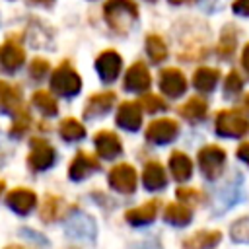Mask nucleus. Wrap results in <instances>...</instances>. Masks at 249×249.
Listing matches in <instances>:
<instances>
[{
  "label": "nucleus",
  "instance_id": "1",
  "mask_svg": "<svg viewBox=\"0 0 249 249\" xmlns=\"http://www.w3.org/2000/svg\"><path fill=\"white\" fill-rule=\"evenodd\" d=\"M105 18L115 31L124 33L130 27V23L138 18V8L132 0H107Z\"/></svg>",
  "mask_w": 249,
  "mask_h": 249
},
{
  "label": "nucleus",
  "instance_id": "2",
  "mask_svg": "<svg viewBox=\"0 0 249 249\" xmlns=\"http://www.w3.org/2000/svg\"><path fill=\"white\" fill-rule=\"evenodd\" d=\"M216 132L228 138H241L249 132V119L241 109H224L216 115Z\"/></svg>",
  "mask_w": 249,
  "mask_h": 249
},
{
  "label": "nucleus",
  "instance_id": "3",
  "mask_svg": "<svg viewBox=\"0 0 249 249\" xmlns=\"http://www.w3.org/2000/svg\"><path fill=\"white\" fill-rule=\"evenodd\" d=\"M51 88L53 91H56L58 95H64V97H72L80 91L82 88V80L78 76V72L68 64H60L54 72H53V78H51Z\"/></svg>",
  "mask_w": 249,
  "mask_h": 249
},
{
  "label": "nucleus",
  "instance_id": "4",
  "mask_svg": "<svg viewBox=\"0 0 249 249\" xmlns=\"http://www.w3.org/2000/svg\"><path fill=\"white\" fill-rule=\"evenodd\" d=\"M224 161H226V150L216 146V144H208V146H202L198 150V165H200V171L206 179L214 181L218 179L222 167H224Z\"/></svg>",
  "mask_w": 249,
  "mask_h": 249
},
{
  "label": "nucleus",
  "instance_id": "5",
  "mask_svg": "<svg viewBox=\"0 0 249 249\" xmlns=\"http://www.w3.org/2000/svg\"><path fill=\"white\" fill-rule=\"evenodd\" d=\"M64 231H66V235H70L74 239H88L89 241V239L95 237L97 228H95V222H93V218L89 214L76 210L70 216H66Z\"/></svg>",
  "mask_w": 249,
  "mask_h": 249
},
{
  "label": "nucleus",
  "instance_id": "6",
  "mask_svg": "<svg viewBox=\"0 0 249 249\" xmlns=\"http://www.w3.org/2000/svg\"><path fill=\"white\" fill-rule=\"evenodd\" d=\"M56 160L54 148L43 138H31V150L27 156V165L31 171H45Z\"/></svg>",
  "mask_w": 249,
  "mask_h": 249
},
{
  "label": "nucleus",
  "instance_id": "7",
  "mask_svg": "<svg viewBox=\"0 0 249 249\" xmlns=\"http://www.w3.org/2000/svg\"><path fill=\"white\" fill-rule=\"evenodd\" d=\"M109 187L115 189L117 193H124L130 195L136 191V183H138V175L136 169L130 163H117L111 171H109Z\"/></svg>",
  "mask_w": 249,
  "mask_h": 249
},
{
  "label": "nucleus",
  "instance_id": "8",
  "mask_svg": "<svg viewBox=\"0 0 249 249\" xmlns=\"http://www.w3.org/2000/svg\"><path fill=\"white\" fill-rule=\"evenodd\" d=\"M179 134V124L173 119H158L152 121L146 128V140L154 144H167Z\"/></svg>",
  "mask_w": 249,
  "mask_h": 249
},
{
  "label": "nucleus",
  "instance_id": "9",
  "mask_svg": "<svg viewBox=\"0 0 249 249\" xmlns=\"http://www.w3.org/2000/svg\"><path fill=\"white\" fill-rule=\"evenodd\" d=\"M160 89L169 97H179L187 91V78L177 68H163L160 74Z\"/></svg>",
  "mask_w": 249,
  "mask_h": 249
},
{
  "label": "nucleus",
  "instance_id": "10",
  "mask_svg": "<svg viewBox=\"0 0 249 249\" xmlns=\"http://www.w3.org/2000/svg\"><path fill=\"white\" fill-rule=\"evenodd\" d=\"M99 167H101V163H99V160H97L95 156L86 154V152H78V154L74 156L70 167H68V177H70L72 181H82V179H86L89 173L97 171Z\"/></svg>",
  "mask_w": 249,
  "mask_h": 249
},
{
  "label": "nucleus",
  "instance_id": "11",
  "mask_svg": "<svg viewBox=\"0 0 249 249\" xmlns=\"http://www.w3.org/2000/svg\"><path fill=\"white\" fill-rule=\"evenodd\" d=\"M6 204H8L16 214L27 216V214L35 208V204H37V195H35L33 191H29V189L19 187V189H14V191L8 193Z\"/></svg>",
  "mask_w": 249,
  "mask_h": 249
},
{
  "label": "nucleus",
  "instance_id": "12",
  "mask_svg": "<svg viewBox=\"0 0 249 249\" xmlns=\"http://www.w3.org/2000/svg\"><path fill=\"white\" fill-rule=\"evenodd\" d=\"M93 144H95L97 156H101L105 160H113L123 154V144H121L119 136L111 130H99L93 136Z\"/></svg>",
  "mask_w": 249,
  "mask_h": 249
},
{
  "label": "nucleus",
  "instance_id": "13",
  "mask_svg": "<svg viewBox=\"0 0 249 249\" xmlns=\"http://www.w3.org/2000/svg\"><path fill=\"white\" fill-rule=\"evenodd\" d=\"M150 84H152V78H150V72L144 62H134L126 70L124 82H123L124 89H128V91H146L150 88Z\"/></svg>",
  "mask_w": 249,
  "mask_h": 249
},
{
  "label": "nucleus",
  "instance_id": "14",
  "mask_svg": "<svg viewBox=\"0 0 249 249\" xmlns=\"http://www.w3.org/2000/svg\"><path fill=\"white\" fill-rule=\"evenodd\" d=\"M115 121L124 130H138L140 124H142V109H140V103H136V101H124V103H121Z\"/></svg>",
  "mask_w": 249,
  "mask_h": 249
},
{
  "label": "nucleus",
  "instance_id": "15",
  "mask_svg": "<svg viewBox=\"0 0 249 249\" xmlns=\"http://www.w3.org/2000/svg\"><path fill=\"white\" fill-rule=\"evenodd\" d=\"M121 64H123V60H121L119 53H115V51H105L95 60L97 74L103 82H113L121 72Z\"/></svg>",
  "mask_w": 249,
  "mask_h": 249
},
{
  "label": "nucleus",
  "instance_id": "16",
  "mask_svg": "<svg viewBox=\"0 0 249 249\" xmlns=\"http://www.w3.org/2000/svg\"><path fill=\"white\" fill-rule=\"evenodd\" d=\"M115 99H117V95L113 91H101V93L91 95L84 105V117L86 119H95L99 115H105L113 107Z\"/></svg>",
  "mask_w": 249,
  "mask_h": 249
},
{
  "label": "nucleus",
  "instance_id": "17",
  "mask_svg": "<svg viewBox=\"0 0 249 249\" xmlns=\"http://www.w3.org/2000/svg\"><path fill=\"white\" fill-rule=\"evenodd\" d=\"M160 202H161V200L154 198V200L144 202L142 206H136V208L126 210V214H124L126 222L132 224V226H144V224H150V222L156 218L158 210H160Z\"/></svg>",
  "mask_w": 249,
  "mask_h": 249
},
{
  "label": "nucleus",
  "instance_id": "18",
  "mask_svg": "<svg viewBox=\"0 0 249 249\" xmlns=\"http://www.w3.org/2000/svg\"><path fill=\"white\" fill-rule=\"evenodd\" d=\"M165 183H167V175H165V169L161 167V163L148 161L142 169V185L148 191H158V189H163Z\"/></svg>",
  "mask_w": 249,
  "mask_h": 249
},
{
  "label": "nucleus",
  "instance_id": "19",
  "mask_svg": "<svg viewBox=\"0 0 249 249\" xmlns=\"http://www.w3.org/2000/svg\"><path fill=\"white\" fill-rule=\"evenodd\" d=\"M23 58H25L23 49H21L18 43H14V41H8V43L2 47V51H0L2 68L8 70V72H16V70L23 64Z\"/></svg>",
  "mask_w": 249,
  "mask_h": 249
},
{
  "label": "nucleus",
  "instance_id": "20",
  "mask_svg": "<svg viewBox=\"0 0 249 249\" xmlns=\"http://www.w3.org/2000/svg\"><path fill=\"white\" fill-rule=\"evenodd\" d=\"M169 171L173 179L177 181H187L193 175V161L187 154L183 152H171L169 156Z\"/></svg>",
  "mask_w": 249,
  "mask_h": 249
},
{
  "label": "nucleus",
  "instance_id": "21",
  "mask_svg": "<svg viewBox=\"0 0 249 249\" xmlns=\"http://www.w3.org/2000/svg\"><path fill=\"white\" fill-rule=\"evenodd\" d=\"M0 109L6 113H12V115L23 111L19 91L6 82H0Z\"/></svg>",
  "mask_w": 249,
  "mask_h": 249
},
{
  "label": "nucleus",
  "instance_id": "22",
  "mask_svg": "<svg viewBox=\"0 0 249 249\" xmlns=\"http://www.w3.org/2000/svg\"><path fill=\"white\" fill-rule=\"evenodd\" d=\"M222 239V233L216 231V230H210V231H196L193 233L191 237L185 239V247L189 249H212L214 245H218Z\"/></svg>",
  "mask_w": 249,
  "mask_h": 249
},
{
  "label": "nucleus",
  "instance_id": "23",
  "mask_svg": "<svg viewBox=\"0 0 249 249\" xmlns=\"http://www.w3.org/2000/svg\"><path fill=\"white\" fill-rule=\"evenodd\" d=\"M218 78H220V70L202 66V68H198V70L195 72V76H193V84H195V88H196L198 91L208 93V91H212V89L216 88Z\"/></svg>",
  "mask_w": 249,
  "mask_h": 249
},
{
  "label": "nucleus",
  "instance_id": "24",
  "mask_svg": "<svg viewBox=\"0 0 249 249\" xmlns=\"http://www.w3.org/2000/svg\"><path fill=\"white\" fill-rule=\"evenodd\" d=\"M191 218H193L191 208L185 204H179V202H169L163 210V220L173 226H187L191 222Z\"/></svg>",
  "mask_w": 249,
  "mask_h": 249
},
{
  "label": "nucleus",
  "instance_id": "25",
  "mask_svg": "<svg viewBox=\"0 0 249 249\" xmlns=\"http://www.w3.org/2000/svg\"><path fill=\"white\" fill-rule=\"evenodd\" d=\"M206 111H208V103L202 97H191L187 103L179 107L181 117H185L187 121H200L206 117Z\"/></svg>",
  "mask_w": 249,
  "mask_h": 249
},
{
  "label": "nucleus",
  "instance_id": "26",
  "mask_svg": "<svg viewBox=\"0 0 249 249\" xmlns=\"http://www.w3.org/2000/svg\"><path fill=\"white\" fill-rule=\"evenodd\" d=\"M31 103L45 115V117H54L56 113H58V105H56V99L49 93V91H43V89H39V91H35L33 93V97H31Z\"/></svg>",
  "mask_w": 249,
  "mask_h": 249
},
{
  "label": "nucleus",
  "instance_id": "27",
  "mask_svg": "<svg viewBox=\"0 0 249 249\" xmlns=\"http://www.w3.org/2000/svg\"><path fill=\"white\" fill-rule=\"evenodd\" d=\"M58 132H60V136H62L64 140H68V142L82 140V138L86 136V128H84V124H82L78 119H72V117L62 119L60 126H58Z\"/></svg>",
  "mask_w": 249,
  "mask_h": 249
},
{
  "label": "nucleus",
  "instance_id": "28",
  "mask_svg": "<svg viewBox=\"0 0 249 249\" xmlns=\"http://www.w3.org/2000/svg\"><path fill=\"white\" fill-rule=\"evenodd\" d=\"M62 208H64V200L60 196L47 195L43 204H41V218H43V222H54L60 216Z\"/></svg>",
  "mask_w": 249,
  "mask_h": 249
},
{
  "label": "nucleus",
  "instance_id": "29",
  "mask_svg": "<svg viewBox=\"0 0 249 249\" xmlns=\"http://www.w3.org/2000/svg\"><path fill=\"white\" fill-rule=\"evenodd\" d=\"M146 51L154 62H161L167 58V47L160 35H148L146 39Z\"/></svg>",
  "mask_w": 249,
  "mask_h": 249
},
{
  "label": "nucleus",
  "instance_id": "30",
  "mask_svg": "<svg viewBox=\"0 0 249 249\" xmlns=\"http://www.w3.org/2000/svg\"><path fill=\"white\" fill-rule=\"evenodd\" d=\"M230 235L235 243H249V216H243L239 220H235L230 228Z\"/></svg>",
  "mask_w": 249,
  "mask_h": 249
},
{
  "label": "nucleus",
  "instance_id": "31",
  "mask_svg": "<svg viewBox=\"0 0 249 249\" xmlns=\"http://www.w3.org/2000/svg\"><path fill=\"white\" fill-rule=\"evenodd\" d=\"M29 124H31V117H29L27 111L16 113V115H14V123H12V126H10V136H12V138L23 136L25 130L29 128Z\"/></svg>",
  "mask_w": 249,
  "mask_h": 249
},
{
  "label": "nucleus",
  "instance_id": "32",
  "mask_svg": "<svg viewBox=\"0 0 249 249\" xmlns=\"http://www.w3.org/2000/svg\"><path fill=\"white\" fill-rule=\"evenodd\" d=\"M235 33L231 31V27H226L224 29V33H222V37H220V41H218V53H220V56H224V58H228L233 51H235Z\"/></svg>",
  "mask_w": 249,
  "mask_h": 249
},
{
  "label": "nucleus",
  "instance_id": "33",
  "mask_svg": "<svg viewBox=\"0 0 249 249\" xmlns=\"http://www.w3.org/2000/svg\"><path fill=\"white\" fill-rule=\"evenodd\" d=\"M140 105L148 111V113H156V111H163L167 105H165V101L161 99V97H158V95H154V93H146L142 99H140Z\"/></svg>",
  "mask_w": 249,
  "mask_h": 249
},
{
  "label": "nucleus",
  "instance_id": "34",
  "mask_svg": "<svg viewBox=\"0 0 249 249\" xmlns=\"http://www.w3.org/2000/svg\"><path fill=\"white\" fill-rule=\"evenodd\" d=\"M241 88H243V80H241V76H239L235 70H231V72L228 74V78H226V84H224V91H226V95H235V93L241 91Z\"/></svg>",
  "mask_w": 249,
  "mask_h": 249
},
{
  "label": "nucleus",
  "instance_id": "35",
  "mask_svg": "<svg viewBox=\"0 0 249 249\" xmlns=\"http://www.w3.org/2000/svg\"><path fill=\"white\" fill-rule=\"evenodd\" d=\"M177 198H179V200H183V202L198 204V202L204 198V195H202L200 191L193 189V187H179V189H177Z\"/></svg>",
  "mask_w": 249,
  "mask_h": 249
},
{
  "label": "nucleus",
  "instance_id": "36",
  "mask_svg": "<svg viewBox=\"0 0 249 249\" xmlns=\"http://www.w3.org/2000/svg\"><path fill=\"white\" fill-rule=\"evenodd\" d=\"M47 70H49V62H47V60H43V58H35V60L31 62L29 74H31V78L41 80V78L47 74Z\"/></svg>",
  "mask_w": 249,
  "mask_h": 249
},
{
  "label": "nucleus",
  "instance_id": "37",
  "mask_svg": "<svg viewBox=\"0 0 249 249\" xmlns=\"http://www.w3.org/2000/svg\"><path fill=\"white\" fill-rule=\"evenodd\" d=\"M19 235L25 237V239H29V241H33V243H37V245H49V239L45 235H41L39 231L31 230V228H21L19 230Z\"/></svg>",
  "mask_w": 249,
  "mask_h": 249
},
{
  "label": "nucleus",
  "instance_id": "38",
  "mask_svg": "<svg viewBox=\"0 0 249 249\" xmlns=\"http://www.w3.org/2000/svg\"><path fill=\"white\" fill-rule=\"evenodd\" d=\"M233 12L241 16H249V0H235L233 2Z\"/></svg>",
  "mask_w": 249,
  "mask_h": 249
},
{
  "label": "nucleus",
  "instance_id": "39",
  "mask_svg": "<svg viewBox=\"0 0 249 249\" xmlns=\"http://www.w3.org/2000/svg\"><path fill=\"white\" fill-rule=\"evenodd\" d=\"M237 158L249 165V142L239 144V148H237Z\"/></svg>",
  "mask_w": 249,
  "mask_h": 249
},
{
  "label": "nucleus",
  "instance_id": "40",
  "mask_svg": "<svg viewBox=\"0 0 249 249\" xmlns=\"http://www.w3.org/2000/svg\"><path fill=\"white\" fill-rule=\"evenodd\" d=\"M241 62H243V68H245V70H247V74H249V43H247V45H245V49H243Z\"/></svg>",
  "mask_w": 249,
  "mask_h": 249
},
{
  "label": "nucleus",
  "instance_id": "41",
  "mask_svg": "<svg viewBox=\"0 0 249 249\" xmlns=\"http://www.w3.org/2000/svg\"><path fill=\"white\" fill-rule=\"evenodd\" d=\"M4 249H27V247H21V245H8V247H4Z\"/></svg>",
  "mask_w": 249,
  "mask_h": 249
},
{
  "label": "nucleus",
  "instance_id": "42",
  "mask_svg": "<svg viewBox=\"0 0 249 249\" xmlns=\"http://www.w3.org/2000/svg\"><path fill=\"white\" fill-rule=\"evenodd\" d=\"M171 4H181V2H187V0H169Z\"/></svg>",
  "mask_w": 249,
  "mask_h": 249
},
{
  "label": "nucleus",
  "instance_id": "43",
  "mask_svg": "<svg viewBox=\"0 0 249 249\" xmlns=\"http://www.w3.org/2000/svg\"><path fill=\"white\" fill-rule=\"evenodd\" d=\"M245 107H247V109H249V93H247V95H245Z\"/></svg>",
  "mask_w": 249,
  "mask_h": 249
},
{
  "label": "nucleus",
  "instance_id": "44",
  "mask_svg": "<svg viewBox=\"0 0 249 249\" xmlns=\"http://www.w3.org/2000/svg\"><path fill=\"white\" fill-rule=\"evenodd\" d=\"M4 187H6V185H4V181L0 179V195H2V191H4Z\"/></svg>",
  "mask_w": 249,
  "mask_h": 249
},
{
  "label": "nucleus",
  "instance_id": "45",
  "mask_svg": "<svg viewBox=\"0 0 249 249\" xmlns=\"http://www.w3.org/2000/svg\"><path fill=\"white\" fill-rule=\"evenodd\" d=\"M39 2H51V0H39Z\"/></svg>",
  "mask_w": 249,
  "mask_h": 249
}]
</instances>
